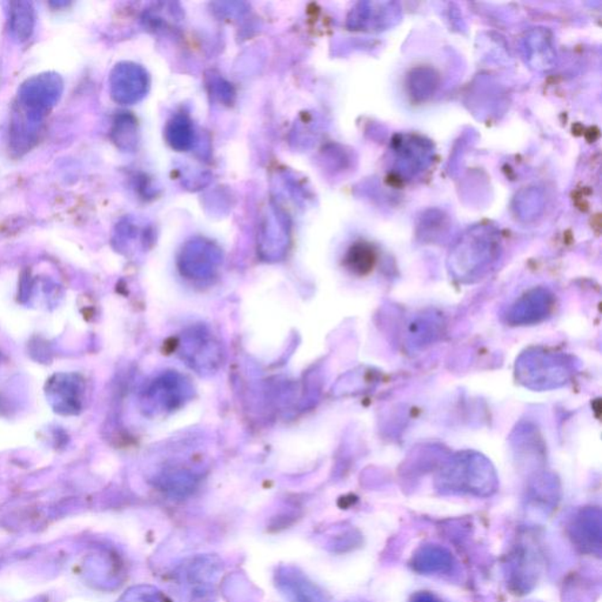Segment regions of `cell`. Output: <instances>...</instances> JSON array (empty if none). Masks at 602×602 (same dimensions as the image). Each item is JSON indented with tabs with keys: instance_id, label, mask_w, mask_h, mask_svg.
Listing matches in <instances>:
<instances>
[{
	"instance_id": "30bf717a",
	"label": "cell",
	"mask_w": 602,
	"mask_h": 602,
	"mask_svg": "<svg viewBox=\"0 0 602 602\" xmlns=\"http://www.w3.org/2000/svg\"><path fill=\"white\" fill-rule=\"evenodd\" d=\"M411 602H445L431 592H417L413 594Z\"/></svg>"
},
{
	"instance_id": "52a82bcc",
	"label": "cell",
	"mask_w": 602,
	"mask_h": 602,
	"mask_svg": "<svg viewBox=\"0 0 602 602\" xmlns=\"http://www.w3.org/2000/svg\"><path fill=\"white\" fill-rule=\"evenodd\" d=\"M11 29L19 40H26L31 36L35 17L33 9L28 3H14L11 10Z\"/></svg>"
},
{
	"instance_id": "ba28073f",
	"label": "cell",
	"mask_w": 602,
	"mask_h": 602,
	"mask_svg": "<svg viewBox=\"0 0 602 602\" xmlns=\"http://www.w3.org/2000/svg\"><path fill=\"white\" fill-rule=\"evenodd\" d=\"M375 262L374 252L363 244L353 246L346 257V265L357 274L370 272Z\"/></svg>"
},
{
	"instance_id": "277c9868",
	"label": "cell",
	"mask_w": 602,
	"mask_h": 602,
	"mask_svg": "<svg viewBox=\"0 0 602 602\" xmlns=\"http://www.w3.org/2000/svg\"><path fill=\"white\" fill-rule=\"evenodd\" d=\"M454 559L446 548L438 545H426L413 555V570L421 574L447 573L453 567Z\"/></svg>"
},
{
	"instance_id": "5b68a950",
	"label": "cell",
	"mask_w": 602,
	"mask_h": 602,
	"mask_svg": "<svg viewBox=\"0 0 602 602\" xmlns=\"http://www.w3.org/2000/svg\"><path fill=\"white\" fill-rule=\"evenodd\" d=\"M185 254L194 257V261L183 259V273L191 277V280L194 278V280H204L206 276L213 272L217 265L218 254L210 244H192Z\"/></svg>"
},
{
	"instance_id": "9c48e42d",
	"label": "cell",
	"mask_w": 602,
	"mask_h": 602,
	"mask_svg": "<svg viewBox=\"0 0 602 602\" xmlns=\"http://www.w3.org/2000/svg\"><path fill=\"white\" fill-rule=\"evenodd\" d=\"M169 142H172L173 148L186 149L190 144L192 139V129L190 122L183 116H178L172 122V125L168 127V131Z\"/></svg>"
},
{
	"instance_id": "8992f818",
	"label": "cell",
	"mask_w": 602,
	"mask_h": 602,
	"mask_svg": "<svg viewBox=\"0 0 602 602\" xmlns=\"http://www.w3.org/2000/svg\"><path fill=\"white\" fill-rule=\"evenodd\" d=\"M59 84L56 78L41 77L35 82H30L22 94V100L31 110L40 112L54 105L59 96Z\"/></svg>"
},
{
	"instance_id": "7a4b0ae2",
	"label": "cell",
	"mask_w": 602,
	"mask_h": 602,
	"mask_svg": "<svg viewBox=\"0 0 602 602\" xmlns=\"http://www.w3.org/2000/svg\"><path fill=\"white\" fill-rule=\"evenodd\" d=\"M573 543L582 552L600 555L602 545V522L600 511L585 510L571 525Z\"/></svg>"
},
{
	"instance_id": "3957f363",
	"label": "cell",
	"mask_w": 602,
	"mask_h": 602,
	"mask_svg": "<svg viewBox=\"0 0 602 602\" xmlns=\"http://www.w3.org/2000/svg\"><path fill=\"white\" fill-rule=\"evenodd\" d=\"M145 74L139 73L135 66L116 67V73L112 77L113 96L116 100L123 103H131L138 100V98L145 92Z\"/></svg>"
},
{
	"instance_id": "6da1fadb",
	"label": "cell",
	"mask_w": 602,
	"mask_h": 602,
	"mask_svg": "<svg viewBox=\"0 0 602 602\" xmlns=\"http://www.w3.org/2000/svg\"><path fill=\"white\" fill-rule=\"evenodd\" d=\"M540 560L533 547L519 545L507 563L508 581L515 592L527 593L536 585L540 574Z\"/></svg>"
}]
</instances>
